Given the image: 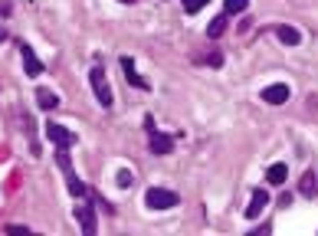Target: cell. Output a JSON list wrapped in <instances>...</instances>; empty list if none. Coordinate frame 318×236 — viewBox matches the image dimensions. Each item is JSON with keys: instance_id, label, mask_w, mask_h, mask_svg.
Masks as SVG:
<instances>
[{"instance_id": "6da1fadb", "label": "cell", "mask_w": 318, "mask_h": 236, "mask_svg": "<svg viewBox=\"0 0 318 236\" xmlns=\"http://www.w3.org/2000/svg\"><path fill=\"white\" fill-rule=\"evenodd\" d=\"M92 89H96V99L102 109H111V102H115V95H111V86H108V79H105V66H96L92 69Z\"/></svg>"}, {"instance_id": "7a4b0ae2", "label": "cell", "mask_w": 318, "mask_h": 236, "mask_svg": "<svg viewBox=\"0 0 318 236\" xmlns=\"http://www.w3.org/2000/svg\"><path fill=\"white\" fill-rule=\"evenodd\" d=\"M144 204L151 207V210H171V207L181 204V197H177L174 190H167V187H151L148 197H144Z\"/></svg>"}, {"instance_id": "3957f363", "label": "cell", "mask_w": 318, "mask_h": 236, "mask_svg": "<svg viewBox=\"0 0 318 236\" xmlns=\"http://www.w3.org/2000/svg\"><path fill=\"white\" fill-rule=\"evenodd\" d=\"M46 138L56 144V148H66V151L79 144L76 131H69V128H63V125H56V121H49V125H46Z\"/></svg>"}, {"instance_id": "277c9868", "label": "cell", "mask_w": 318, "mask_h": 236, "mask_svg": "<svg viewBox=\"0 0 318 236\" xmlns=\"http://www.w3.org/2000/svg\"><path fill=\"white\" fill-rule=\"evenodd\" d=\"M289 95H292V89H289L286 82H272V86H266V89H263V102H269V105H282V102H289Z\"/></svg>"}, {"instance_id": "5b68a950", "label": "cell", "mask_w": 318, "mask_h": 236, "mask_svg": "<svg viewBox=\"0 0 318 236\" xmlns=\"http://www.w3.org/2000/svg\"><path fill=\"white\" fill-rule=\"evenodd\" d=\"M148 131H151V151L154 154H171V151H174V138H171V134L154 131L151 121H148Z\"/></svg>"}, {"instance_id": "8992f818", "label": "cell", "mask_w": 318, "mask_h": 236, "mask_svg": "<svg viewBox=\"0 0 318 236\" xmlns=\"http://www.w3.org/2000/svg\"><path fill=\"white\" fill-rule=\"evenodd\" d=\"M76 220H79V227H82V233H86V236L96 233V213H92V207H89V204L76 207Z\"/></svg>"}, {"instance_id": "52a82bcc", "label": "cell", "mask_w": 318, "mask_h": 236, "mask_svg": "<svg viewBox=\"0 0 318 236\" xmlns=\"http://www.w3.org/2000/svg\"><path fill=\"white\" fill-rule=\"evenodd\" d=\"M266 207H269V194H266V190H253V200H249V207H246V220H256Z\"/></svg>"}, {"instance_id": "ba28073f", "label": "cell", "mask_w": 318, "mask_h": 236, "mask_svg": "<svg viewBox=\"0 0 318 236\" xmlns=\"http://www.w3.org/2000/svg\"><path fill=\"white\" fill-rule=\"evenodd\" d=\"M20 56H23V69H26V76H40V72H43V63L36 59V53H33L26 43H20Z\"/></svg>"}, {"instance_id": "9c48e42d", "label": "cell", "mask_w": 318, "mask_h": 236, "mask_svg": "<svg viewBox=\"0 0 318 236\" xmlns=\"http://www.w3.org/2000/svg\"><path fill=\"white\" fill-rule=\"evenodd\" d=\"M36 102H40L43 112H53V109H59V95L49 92V89H36Z\"/></svg>"}, {"instance_id": "30bf717a", "label": "cell", "mask_w": 318, "mask_h": 236, "mask_svg": "<svg viewBox=\"0 0 318 236\" xmlns=\"http://www.w3.org/2000/svg\"><path fill=\"white\" fill-rule=\"evenodd\" d=\"M276 33L286 46H299V43H302V33L295 30V26H276Z\"/></svg>"}, {"instance_id": "8fae6325", "label": "cell", "mask_w": 318, "mask_h": 236, "mask_svg": "<svg viewBox=\"0 0 318 236\" xmlns=\"http://www.w3.org/2000/svg\"><path fill=\"white\" fill-rule=\"evenodd\" d=\"M121 69H125V79H128V82H131V86H138V89H148V82H144V79H141V76H138V72H135V63H131L128 56H125V59H121Z\"/></svg>"}, {"instance_id": "7c38bea8", "label": "cell", "mask_w": 318, "mask_h": 236, "mask_svg": "<svg viewBox=\"0 0 318 236\" xmlns=\"http://www.w3.org/2000/svg\"><path fill=\"white\" fill-rule=\"evenodd\" d=\"M266 177H269V184H286L289 167H286V164H272L269 171H266Z\"/></svg>"}, {"instance_id": "4fadbf2b", "label": "cell", "mask_w": 318, "mask_h": 236, "mask_svg": "<svg viewBox=\"0 0 318 236\" xmlns=\"http://www.w3.org/2000/svg\"><path fill=\"white\" fill-rule=\"evenodd\" d=\"M66 181H69V194L76 197V200H79V197H86L89 190H86V184L79 181V177H76V174H66Z\"/></svg>"}, {"instance_id": "5bb4252c", "label": "cell", "mask_w": 318, "mask_h": 236, "mask_svg": "<svg viewBox=\"0 0 318 236\" xmlns=\"http://www.w3.org/2000/svg\"><path fill=\"white\" fill-rule=\"evenodd\" d=\"M226 20H230V16H226V13H220V16H216V20H213V23L207 26V36H210V39H216V36H220L223 30H226Z\"/></svg>"}, {"instance_id": "9a60e30c", "label": "cell", "mask_w": 318, "mask_h": 236, "mask_svg": "<svg viewBox=\"0 0 318 236\" xmlns=\"http://www.w3.org/2000/svg\"><path fill=\"white\" fill-rule=\"evenodd\" d=\"M249 7V0H226V7H223V13L233 16V13H243V10Z\"/></svg>"}, {"instance_id": "2e32d148", "label": "cell", "mask_w": 318, "mask_h": 236, "mask_svg": "<svg viewBox=\"0 0 318 236\" xmlns=\"http://www.w3.org/2000/svg\"><path fill=\"white\" fill-rule=\"evenodd\" d=\"M210 0H184V13H197V10H204Z\"/></svg>"}, {"instance_id": "e0dca14e", "label": "cell", "mask_w": 318, "mask_h": 236, "mask_svg": "<svg viewBox=\"0 0 318 236\" xmlns=\"http://www.w3.org/2000/svg\"><path fill=\"white\" fill-rule=\"evenodd\" d=\"M131 181H135V177H131V171H118V177H115V184H118V187H128Z\"/></svg>"}, {"instance_id": "ac0fdd59", "label": "cell", "mask_w": 318, "mask_h": 236, "mask_svg": "<svg viewBox=\"0 0 318 236\" xmlns=\"http://www.w3.org/2000/svg\"><path fill=\"white\" fill-rule=\"evenodd\" d=\"M7 233H13V236H23V233H30L26 227H7Z\"/></svg>"}, {"instance_id": "d6986e66", "label": "cell", "mask_w": 318, "mask_h": 236, "mask_svg": "<svg viewBox=\"0 0 318 236\" xmlns=\"http://www.w3.org/2000/svg\"><path fill=\"white\" fill-rule=\"evenodd\" d=\"M121 3H135V0H121Z\"/></svg>"}]
</instances>
